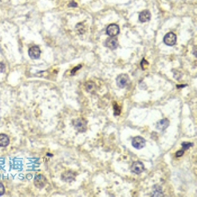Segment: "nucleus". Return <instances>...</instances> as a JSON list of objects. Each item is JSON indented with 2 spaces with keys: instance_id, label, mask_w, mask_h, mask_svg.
<instances>
[{
  "instance_id": "obj_14",
  "label": "nucleus",
  "mask_w": 197,
  "mask_h": 197,
  "mask_svg": "<svg viewBox=\"0 0 197 197\" xmlns=\"http://www.w3.org/2000/svg\"><path fill=\"white\" fill-rule=\"evenodd\" d=\"M9 144V138L6 134H0V146L7 147Z\"/></svg>"
},
{
  "instance_id": "obj_11",
  "label": "nucleus",
  "mask_w": 197,
  "mask_h": 197,
  "mask_svg": "<svg viewBox=\"0 0 197 197\" xmlns=\"http://www.w3.org/2000/svg\"><path fill=\"white\" fill-rule=\"evenodd\" d=\"M151 18V14L148 10L143 11L139 15V20L141 22H146L149 21Z\"/></svg>"
},
{
  "instance_id": "obj_15",
  "label": "nucleus",
  "mask_w": 197,
  "mask_h": 197,
  "mask_svg": "<svg viewBox=\"0 0 197 197\" xmlns=\"http://www.w3.org/2000/svg\"><path fill=\"white\" fill-rule=\"evenodd\" d=\"M163 196V192L161 187L158 185L154 186L152 196Z\"/></svg>"
},
{
  "instance_id": "obj_22",
  "label": "nucleus",
  "mask_w": 197,
  "mask_h": 197,
  "mask_svg": "<svg viewBox=\"0 0 197 197\" xmlns=\"http://www.w3.org/2000/svg\"><path fill=\"white\" fill-rule=\"evenodd\" d=\"M183 155H184V151H179L176 152L175 156L177 157V158H179V157L182 156Z\"/></svg>"
},
{
  "instance_id": "obj_24",
  "label": "nucleus",
  "mask_w": 197,
  "mask_h": 197,
  "mask_svg": "<svg viewBox=\"0 0 197 197\" xmlns=\"http://www.w3.org/2000/svg\"><path fill=\"white\" fill-rule=\"evenodd\" d=\"M69 6L70 7H76L77 6V4L74 2H72L70 4H69Z\"/></svg>"
},
{
  "instance_id": "obj_10",
  "label": "nucleus",
  "mask_w": 197,
  "mask_h": 197,
  "mask_svg": "<svg viewBox=\"0 0 197 197\" xmlns=\"http://www.w3.org/2000/svg\"><path fill=\"white\" fill-rule=\"evenodd\" d=\"M62 179L66 182H72L75 179L76 174L72 171H66L62 174Z\"/></svg>"
},
{
  "instance_id": "obj_23",
  "label": "nucleus",
  "mask_w": 197,
  "mask_h": 197,
  "mask_svg": "<svg viewBox=\"0 0 197 197\" xmlns=\"http://www.w3.org/2000/svg\"><path fill=\"white\" fill-rule=\"evenodd\" d=\"M81 66L80 65V66H78V67H76V68H75L74 69H73V70H72V74H73V73L74 74V73H76V71L77 70H79V69H80V67H81Z\"/></svg>"
},
{
  "instance_id": "obj_7",
  "label": "nucleus",
  "mask_w": 197,
  "mask_h": 197,
  "mask_svg": "<svg viewBox=\"0 0 197 197\" xmlns=\"http://www.w3.org/2000/svg\"><path fill=\"white\" fill-rule=\"evenodd\" d=\"M47 183V179L45 177L41 174L37 175L34 179V185L36 187L39 189H41Z\"/></svg>"
},
{
  "instance_id": "obj_21",
  "label": "nucleus",
  "mask_w": 197,
  "mask_h": 197,
  "mask_svg": "<svg viewBox=\"0 0 197 197\" xmlns=\"http://www.w3.org/2000/svg\"><path fill=\"white\" fill-rule=\"evenodd\" d=\"M5 70H6V65L2 62H0V73H3Z\"/></svg>"
},
{
  "instance_id": "obj_3",
  "label": "nucleus",
  "mask_w": 197,
  "mask_h": 197,
  "mask_svg": "<svg viewBox=\"0 0 197 197\" xmlns=\"http://www.w3.org/2000/svg\"><path fill=\"white\" fill-rule=\"evenodd\" d=\"M116 84L120 88H124L129 82V78L126 74H120L116 78Z\"/></svg>"
},
{
  "instance_id": "obj_17",
  "label": "nucleus",
  "mask_w": 197,
  "mask_h": 197,
  "mask_svg": "<svg viewBox=\"0 0 197 197\" xmlns=\"http://www.w3.org/2000/svg\"><path fill=\"white\" fill-rule=\"evenodd\" d=\"M181 145H182V147L183 148L184 150H187L189 149V148L193 147L194 145V144L191 142H183L181 144Z\"/></svg>"
},
{
  "instance_id": "obj_12",
  "label": "nucleus",
  "mask_w": 197,
  "mask_h": 197,
  "mask_svg": "<svg viewBox=\"0 0 197 197\" xmlns=\"http://www.w3.org/2000/svg\"><path fill=\"white\" fill-rule=\"evenodd\" d=\"M170 122L167 118L162 119L158 121L156 124V128L160 131H164L169 126Z\"/></svg>"
},
{
  "instance_id": "obj_9",
  "label": "nucleus",
  "mask_w": 197,
  "mask_h": 197,
  "mask_svg": "<svg viewBox=\"0 0 197 197\" xmlns=\"http://www.w3.org/2000/svg\"><path fill=\"white\" fill-rule=\"evenodd\" d=\"M28 55L32 59H39L41 55V50L37 46H33L28 50Z\"/></svg>"
},
{
  "instance_id": "obj_8",
  "label": "nucleus",
  "mask_w": 197,
  "mask_h": 197,
  "mask_svg": "<svg viewBox=\"0 0 197 197\" xmlns=\"http://www.w3.org/2000/svg\"><path fill=\"white\" fill-rule=\"evenodd\" d=\"M105 45L111 50L116 49L118 46V41L115 37H110L105 41Z\"/></svg>"
},
{
  "instance_id": "obj_19",
  "label": "nucleus",
  "mask_w": 197,
  "mask_h": 197,
  "mask_svg": "<svg viewBox=\"0 0 197 197\" xmlns=\"http://www.w3.org/2000/svg\"><path fill=\"white\" fill-rule=\"evenodd\" d=\"M141 66L143 70H146L148 66V62L145 59H143L141 62Z\"/></svg>"
},
{
  "instance_id": "obj_2",
  "label": "nucleus",
  "mask_w": 197,
  "mask_h": 197,
  "mask_svg": "<svg viewBox=\"0 0 197 197\" xmlns=\"http://www.w3.org/2000/svg\"><path fill=\"white\" fill-rule=\"evenodd\" d=\"M132 146L136 149H141L146 145L145 139L141 136H137L132 139Z\"/></svg>"
},
{
  "instance_id": "obj_13",
  "label": "nucleus",
  "mask_w": 197,
  "mask_h": 197,
  "mask_svg": "<svg viewBox=\"0 0 197 197\" xmlns=\"http://www.w3.org/2000/svg\"><path fill=\"white\" fill-rule=\"evenodd\" d=\"M85 86L86 91L90 93H95L96 89H97V86H96L95 84L92 81H88V82L85 84Z\"/></svg>"
},
{
  "instance_id": "obj_16",
  "label": "nucleus",
  "mask_w": 197,
  "mask_h": 197,
  "mask_svg": "<svg viewBox=\"0 0 197 197\" xmlns=\"http://www.w3.org/2000/svg\"><path fill=\"white\" fill-rule=\"evenodd\" d=\"M76 30L80 34H82L85 32V29H84V26L82 25V23H80L78 24L76 26Z\"/></svg>"
},
{
  "instance_id": "obj_6",
  "label": "nucleus",
  "mask_w": 197,
  "mask_h": 197,
  "mask_svg": "<svg viewBox=\"0 0 197 197\" xmlns=\"http://www.w3.org/2000/svg\"><path fill=\"white\" fill-rule=\"evenodd\" d=\"M107 34L110 37L116 36L120 33V28L117 25L111 24L107 28Z\"/></svg>"
},
{
  "instance_id": "obj_4",
  "label": "nucleus",
  "mask_w": 197,
  "mask_h": 197,
  "mask_svg": "<svg viewBox=\"0 0 197 197\" xmlns=\"http://www.w3.org/2000/svg\"><path fill=\"white\" fill-rule=\"evenodd\" d=\"M145 170V166L141 161H136L133 163L131 167V171L135 174H140Z\"/></svg>"
},
{
  "instance_id": "obj_20",
  "label": "nucleus",
  "mask_w": 197,
  "mask_h": 197,
  "mask_svg": "<svg viewBox=\"0 0 197 197\" xmlns=\"http://www.w3.org/2000/svg\"><path fill=\"white\" fill-rule=\"evenodd\" d=\"M5 193V187L2 183H0V196H2Z\"/></svg>"
},
{
  "instance_id": "obj_18",
  "label": "nucleus",
  "mask_w": 197,
  "mask_h": 197,
  "mask_svg": "<svg viewBox=\"0 0 197 197\" xmlns=\"http://www.w3.org/2000/svg\"><path fill=\"white\" fill-rule=\"evenodd\" d=\"M114 115H116V116H118V115L120 114L121 113V108L120 107L118 104L116 103L114 104Z\"/></svg>"
},
{
  "instance_id": "obj_5",
  "label": "nucleus",
  "mask_w": 197,
  "mask_h": 197,
  "mask_svg": "<svg viewBox=\"0 0 197 197\" xmlns=\"http://www.w3.org/2000/svg\"><path fill=\"white\" fill-rule=\"evenodd\" d=\"M177 41V37L174 33L169 32L164 37V44L168 46H173L175 44Z\"/></svg>"
},
{
  "instance_id": "obj_1",
  "label": "nucleus",
  "mask_w": 197,
  "mask_h": 197,
  "mask_svg": "<svg viewBox=\"0 0 197 197\" xmlns=\"http://www.w3.org/2000/svg\"><path fill=\"white\" fill-rule=\"evenodd\" d=\"M74 127L78 132L84 133L87 130L88 122L83 118H78L74 121Z\"/></svg>"
}]
</instances>
